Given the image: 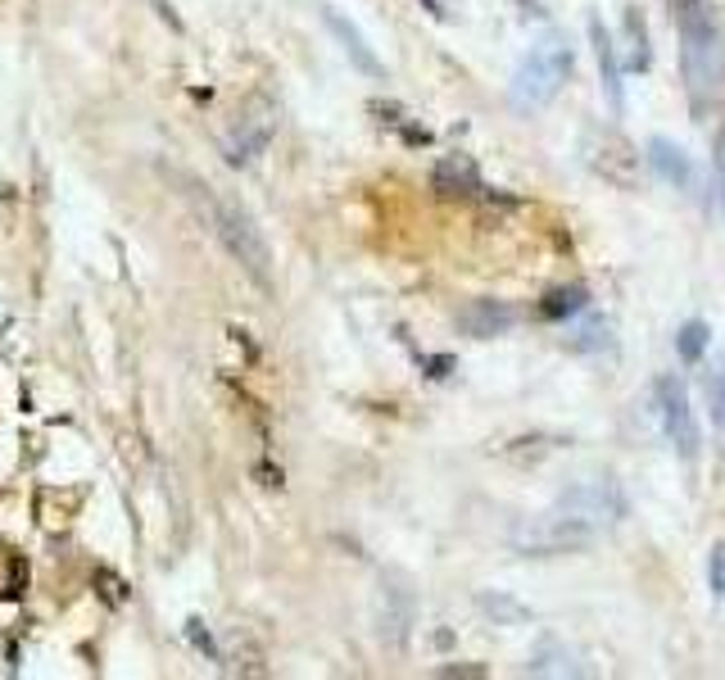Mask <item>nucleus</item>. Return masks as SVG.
<instances>
[{"label": "nucleus", "mask_w": 725, "mask_h": 680, "mask_svg": "<svg viewBox=\"0 0 725 680\" xmlns=\"http://www.w3.org/2000/svg\"><path fill=\"white\" fill-rule=\"evenodd\" d=\"M680 68H684V87H690L694 105L721 91L725 83V42H721V23L712 10H703V0L690 10H680Z\"/></svg>", "instance_id": "1"}, {"label": "nucleus", "mask_w": 725, "mask_h": 680, "mask_svg": "<svg viewBox=\"0 0 725 680\" xmlns=\"http://www.w3.org/2000/svg\"><path fill=\"white\" fill-rule=\"evenodd\" d=\"M576 68V55L562 36H545L540 46H530V55L517 64L513 73V105L517 109H545L571 78Z\"/></svg>", "instance_id": "2"}, {"label": "nucleus", "mask_w": 725, "mask_h": 680, "mask_svg": "<svg viewBox=\"0 0 725 680\" xmlns=\"http://www.w3.org/2000/svg\"><path fill=\"white\" fill-rule=\"evenodd\" d=\"M213 232H218V241L227 245V254H232L259 286H268V277H273V250H268V241H263L259 222H254L241 205L218 200V205H213Z\"/></svg>", "instance_id": "3"}, {"label": "nucleus", "mask_w": 725, "mask_h": 680, "mask_svg": "<svg viewBox=\"0 0 725 680\" xmlns=\"http://www.w3.org/2000/svg\"><path fill=\"white\" fill-rule=\"evenodd\" d=\"M553 508H558L567 522H576L581 531L598 536V531H607V526H617V522L626 517V495H622L617 481L594 476V481H581V485L562 490Z\"/></svg>", "instance_id": "4"}, {"label": "nucleus", "mask_w": 725, "mask_h": 680, "mask_svg": "<svg viewBox=\"0 0 725 680\" xmlns=\"http://www.w3.org/2000/svg\"><path fill=\"white\" fill-rule=\"evenodd\" d=\"M653 391H658V418H662L667 440L675 445V453H680L684 463H694L703 436H699V418H694V408H690V391H684V382H680L675 372L658 376Z\"/></svg>", "instance_id": "5"}, {"label": "nucleus", "mask_w": 725, "mask_h": 680, "mask_svg": "<svg viewBox=\"0 0 725 680\" xmlns=\"http://www.w3.org/2000/svg\"><path fill=\"white\" fill-rule=\"evenodd\" d=\"M590 540H594V536L581 531L576 522H567L558 508H549V513H540V517H526L517 531H513L517 553H536V558H553V553H567V549H581V545H590Z\"/></svg>", "instance_id": "6"}, {"label": "nucleus", "mask_w": 725, "mask_h": 680, "mask_svg": "<svg viewBox=\"0 0 725 680\" xmlns=\"http://www.w3.org/2000/svg\"><path fill=\"white\" fill-rule=\"evenodd\" d=\"M590 168L603 173V182H613V186H622V191H630L635 173H639V155H635V145H626L617 132H598L594 145H590Z\"/></svg>", "instance_id": "7"}, {"label": "nucleus", "mask_w": 725, "mask_h": 680, "mask_svg": "<svg viewBox=\"0 0 725 680\" xmlns=\"http://www.w3.org/2000/svg\"><path fill=\"white\" fill-rule=\"evenodd\" d=\"M273 132H277V119H273V109H263V105H254L245 119L232 128V136H227V160H232L237 168H245L254 155H263V145L273 141Z\"/></svg>", "instance_id": "8"}, {"label": "nucleus", "mask_w": 725, "mask_h": 680, "mask_svg": "<svg viewBox=\"0 0 725 680\" xmlns=\"http://www.w3.org/2000/svg\"><path fill=\"white\" fill-rule=\"evenodd\" d=\"M590 46H594V64H598V87H603V100L613 113L626 109V96H622V59H617V42L613 32L603 28V19L594 14L590 19Z\"/></svg>", "instance_id": "9"}, {"label": "nucleus", "mask_w": 725, "mask_h": 680, "mask_svg": "<svg viewBox=\"0 0 725 680\" xmlns=\"http://www.w3.org/2000/svg\"><path fill=\"white\" fill-rule=\"evenodd\" d=\"M322 19H327V28H331V36H336V42H340V51H345L350 55V64L359 68V73H367V78H386V64H381L376 59V51L367 46V36L345 19V14H340V10H322Z\"/></svg>", "instance_id": "10"}, {"label": "nucleus", "mask_w": 725, "mask_h": 680, "mask_svg": "<svg viewBox=\"0 0 725 680\" xmlns=\"http://www.w3.org/2000/svg\"><path fill=\"white\" fill-rule=\"evenodd\" d=\"M513 322H517V314L504 305V299H472V305L458 309V331L472 336V340L504 336Z\"/></svg>", "instance_id": "11"}, {"label": "nucleus", "mask_w": 725, "mask_h": 680, "mask_svg": "<svg viewBox=\"0 0 725 680\" xmlns=\"http://www.w3.org/2000/svg\"><path fill=\"white\" fill-rule=\"evenodd\" d=\"M644 150H648L644 160L653 164V173H658L667 186H675V191H690V186H694V160L684 155V150H680L675 141H667V136H653V141H648Z\"/></svg>", "instance_id": "12"}, {"label": "nucleus", "mask_w": 725, "mask_h": 680, "mask_svg": "<svg viewBox=\"0 0 725 680\" xmlns=\"http://www.w3.org/2000/svg\"><path fill=\"white\" fill-rule=\"evenodd\" d=\"M431 186L440 196H449V200H472V196H481L485 186H481V173H476V164L472 160H463V155H449V160H440L436 168H431Z\"/></svg>", "instance_id": "13"}, {"label": "nucleus", "mask_w": 725, "mask_h": 680, "mask_svg": "<svg viewBox=\"0 0 725 680\" xmlns=\"http://www.w3.org/2000/svg\"><path fill=\"white\" fill-rule=\"evenodd\" d=\"M585 667L576 662V654H571L567 645H540L536 654H530V662H526V676H581Z\"/></svg>", "instance_id": "14"}, {"label": "nucleus", "mask_w": 725, "mask_h": 680, "mask_svg": "<svg viewBox=\"0 0 725 680\" xmlns=\"http://www.w3.org/2000/svg\"><path fill=\"white\" fill-rule=\"evenodd\" d=\"M408 626H413V599H408L404 585H391L386 590V630H391V645H404Z\"/></svg>", "instance_id": "15"}, {"label": "nucleus", "mask_w": 725, "mask_h": 680, "mask_svg": "<svg viewBox=\"0 0 725 680\" xmlns=\"http://www.w3.org/2000/svg\"><path fill=\"white\" fill-rule=\"evenodd\" d=\"M626 36H630V55H626V64H630V68H648V64H653V51H648V28H644V14L626 10Z\"/></svg>", "instance_id": "16"}, {"label": "nucleus", "mask_w": 725, "mask_h": 680, "mask_svg": "<svg viewBox=\"0 0 725 680\" xmlns=\"http://www.w3.org/2000/svg\"><path fill=\"white\" fill-rule=\"evenodd\" d=\"M707 340H712V336H707V322H699V318H694V322H684L680 336H675V354H680L684 363H699L703 350H707Z\"/></svg>", "instance_id": "17"}, {"label": "nucleus", "mask_w": 725, "mask_h": 680, "mask_svg": "<svg viewBox=\"0 0 725 680\" xmlns=\"http://www.w3.org/2000/svg\"><path fill=\"white\" fill-rule=\"evenodd\" d=\"M712 213L725 218V123L712 141Z\"/></svg>", "instance_id": "18"}, {"label": "nucleus", "mask_w": 725, "mask_h": 680, "mask_svg": "<svg viewBox=\"0 0 725 680\" xmlns=\"http://www.w3.org/2000/svg\"><path fill=\"white\" fill-rule=\"evenodd\" d=\"M576 309H585V286L553 290V295H545V305H540L545 318H567V314H576Z\"/></svg>", "instance_id": "19"}, {"label": "nucleus", "mask_w": 725, "mask_h": 680, "mask_svg": "<svg viewBox=\"0 0 725 680\" xmlns=\"http://www.w3.org/2000/svg\"><path fill=\"white\" fill-rule=\"evenodd\" d=\"M476 603H481V613H490L494 622H513V626H517V622L530 617V613L521 608V603L508 599V594H476Z\"/></svg>", "instance_id": "20"}, {"label": "nucleus", "mask_w": 725, "mask_h": 680, "mask_svg": "<svg viewBox=\"0 0 725 680\" xmlns=\"http://www.w3.org/2000/svg\"><path fill=\"white\" fill-rule=\"evenodd\" d=\"M571 346H576V350H613V327H607V322H590L576 340H571Z\"/></svg>", "instance_id": "21"}, {"label": "nucleus", "mask_w": 725, "mask_h": 680, "mask_svg": "<svg viewBox=\"0 0 725 680\" xmlns=\"http://www.w3.org/2000/svg\"><path fill=\"white\" fill-rule=\"evenodd\" d=\"M707 399H712V418H716V427L725 436V363H721V372L707 382Z\"/></svg>", "instance_id": "22"}, {"label": "nucleus", "mask_w": 725, "mask_h": 680, "mask_svg": "<svg viewBox=\"0 0 725 680\" xmlns=\"http://www.w3.org/2000/svg\"><path fill=\"white\" fill-rule=\"evenodd\" d=\"M707 585H712V594L725 603V545H716L712 558H707Z\"/></svg>", "instance_id": "23"}, {"label": "nucleus", "mask_w": 725, "mask_h": 680, "mask_svg": "<svg viewBox=\"0 0 725 680\" xmlns=\"http://www.w3.org/2000/svg\"><path fill=\"white\" fill-rule=\"evenodd\" d=\"M186 639H196L200 654H209V658L218 654V649H213V639H209V630H205V622H186Z\"/></svg>", "instance_id": "24"}, {"label": "nucleus", "mask_w": 725, "mask_h": 680, "mask_svg": "<svg viewBox=\"0 0 725 680\" xmlns=\"http://www.w3.org/2000/svg\"><path fill=\"white\" fill-rule=\"evenodd\" d=\"M155 10L164 14V23H168V28H182V23H177V14H173V6H168V0H155Z\"/></svg>", "instance_id": "25"}, {"label": "nucleus", "mask_w": 725, "mask_h": 680, "mask_svg": "<svg viewBox=\"0 0 725 680\" xmlns=\"http://www.w3.org/2000/svg\"><path fill=\"white\" fill-rule=\"evenodd\" d=\"M444 676H485V667H444Z\"/></svg>", "instance_id": "26"}, {"label": "nucleus", "mask_w": 725, "mask_h": 680, "mask_svg": "<svg viewBox=\"0 0 725 680\" xmlns=\"http://www.w3.org/2000/svg\"><path fill=\"white\" fill-rule=\"evenodd\" d=\"M671 6H675V10H690V6H699V0H671Z\"/></svg>", "instance_id": "27"}, {"label": "nucleus", "mask_w": 725, "mask_h": 680, "mask_svg": "<svg viewBox=\"0 0 725 680\" xmlns=\"http://www.w3.org/2000/svg\"><path fill=\"white\" fill-rule=\"evenodd\" d=\"M427 6H431V14H444V0H427Z\"/></svg>", "instance_id": "28"}]
</instances>
